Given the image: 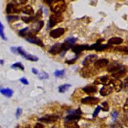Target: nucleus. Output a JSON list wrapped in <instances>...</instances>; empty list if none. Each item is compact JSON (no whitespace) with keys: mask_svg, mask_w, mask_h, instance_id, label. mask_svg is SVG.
<instances>
[{"mask_svg":"<svg viewBox=\"0 0 128 128\" xmlns=\"http://www.w3.org/2000/svg\"><path fill=\"white\" fill-rule=\"evenodd\" d=\"M32 72H33L34 74H38V73H39V72H38V70H37V69H35V68H33L32 69Z\"/></svg>","mask_w":128,"mask_h":128,"instance_id":"obj_49","label":"nucleus"},{"mask_svg":"<svg viewBox=\"0 0 128 128\" xmlns=\"http://www.w3.org/2000/svg\"><path fill=\"white\" fill-rule=\"evenodd\" d=\"M123 42L122 38L120 37H112L109 39L108 41V44L109 45H119V44H122Z\"/></svg>","mask_w":128,"mask_h":128,"instance_id":"obj_22","label":"nucleus"},{"mask_svg":"<svg viewBox=\"0 0 128 128\" xmlns=\"http://www.w3.org/2000/svg\"><path fill=\"white\" fill-rule=\"evenodd\" d=\"M64 125L66 128H80L76 121L74 120H66Z\"/></svg>","mask_w":128,"mask_h":128,"instance_id":"obj_24","label":"nucleus"},{"mask_svg":"<svg viewBox=\"0 0 128 128\" xmlns=\"http://www.w3.org/2000/svg\"><path fill=\"white\" fill-rule=\"evenodd\" d=\"M7 20L9 22H14V21H17L19 19V17L17 16H7Z\"/></svg>","mask_w":128,"mask_h":128,"instance_id":"obj_33","label":"nucleus"},{"mask_svg":"<svg viewBox=\"0 0 128 128\" xmlns=\"http://www.w3.org/2000/svg\"><path fill=\"white\" fill-rule=\"evenodd\" d=\"M115 51L124 55H128V47L126 46H119L115 48Z\"/></svg>","mask_w":128,"mask_h":128,"instance_id":"obj_27","label":"nucleus"},{"mask_svg":"<svg viewBox=\"0 0 128 128\" xmlns=\"http://www.w3.org/2000/svg\"><path fill=\"white\" fill-rule=\"evenodd\" d=\"M76 60V58H74V59H72V60H67L65 62L67 63L68 64H69V65H71V64H73L75 62Z\"/></svg>","mask_w":128,"mask_h":128,"instance_id":"obj_45","label":"nucleus"},{"mask_svg":"<svg viewBox=\"0 0 128 128\" xmlns=\"http://www.w3.org/2000/svg\"><path fill=\"white\" fill-rule=\"evenodd\" d=\"M118 115H119V113L117 112V111H113L112 113H111V116H112V119H113V120H115V119H117V117H118Z\"/></svg>","mask_w":128,"mask_h":128,"instance_id":"obj_42","label":"nucleus"},{"mask_svg":"<svg viewBox=\"0 0 128 128\" xmlns=\"http://www.w3.org/2000/svg\"><path fill=\"white\" fill-rule=\"evenodd\" d=\"M99 102V99L92 96H88L81 99V103L85 105H97Z\"/></svg>","mask_w":128,"mask_h":128,"instance_id":"obj_13","label":"nucleus"},{"mask_svg":"<svg viewBox=\"0 0 128 128\" xmlns=\"http://www.w3.org/2000/svg\"><path fill=\"white\" fill-rule=\"evenodd\" d=\"M28 0H19V3H20L21 5H25V4H26L27 3H28Z\"/></svg>","mask_w":128,"mask_h":128,"instance_id":"obj_47","label":"nucleus"},{"mask_svg":"<svg viewBox=\"0 0 128 128\" xmlns=\"http://www.w3.org/2000/svg\"><path fill=\"white\" fill-rule=\"evenodd\" d=\"M0 36L1 37L3 40H6V37L5 36V34L4 33V26L2 24V23L0 22Z\"/></svg>","mask_w":128,"mask_h":128,"instance_id":"obj_31","label":"nucleus"},{"mask_svg":"<svg viewBox=\"0 0 128 128\" xmlns=\"http://www.w3.org/2000/svg\"><path fill=\"white\" fill-rule=\"evenodd\" d=\"M26 40L27 41H28L30 43H32V44H36V45H39L41 47H44V45L43 44L42 41H41V39L37 38V37H35L34 34H31L30 35H29L28 37H26Z\"/></svg>","mask_w":128,"mask_h":128,"instance_id":"obj_9","label":"nucleus"},{"mask_svg":"<svg viewBox=\"0 0 128 128\" xmlns=\"http://www.w3.org/2000/svg\"><path fill=\"white\" fill-rule=\"evenodd\" d=\"M103 41V39L101 40V41H99L97 43L94 44V45H91L89 48V50H95L97 51H102L106 50V49H108L111 47V45H109V44H102L101 43V41Z\"/></svg>","mask_w":128,"mask_h":128,"instance_id":"obj_5","label":"nucleus"},{"mask_svg":"<svg viewBox=\"0 0 128 128\" xmlns=\"http://www.w3.org/2000/svg\"><path fill=\"white\" fill-rule=\"evenodd\" d=\"M126 69L125 67L121 65L120 68L115 70V72H112V76L115 79H120L126 75Z\"/></svg>","mask_w":128,"mask_h":128,"instance_id":"obj_12","label":"nucleus"},{"mask_svg":"<svg viewBox=\"0 0 128 128\" xmlns=\"http://www.w3.org/2000/svg\"><path fill=\"white\" fill-rule=\"evenodd\" d=\"M22 109L18 108V109H17V111H16V117H17V118H19V117L21 116V115L22 114Z\"/></svg>","mask_w":128,"mask_h":128,"instance_id":"obj_41","label":"nucleus"},{"mask_svg":"<svg viewBox=\"0 0 128 128\" xmlns=\"http://www.w3.org/2000/svg\"><path fill=\"white\" fill-rule=\"evenodd\" d=\"M108 64H109V61L106 58L97 60L94 63V67L97 69H103L108 65Z\"/></svg>","mask_w":128,"mask_h":128,"instance_id":"obj_15","label":"nucleus"},{"mask_svg":"<svg viewBox=\"0 0 128 128\" xmlns=\"http://www.w3.org/2000/svg\"><path fill=\"white\" fill-rule=\"evenodd\" d=\"M0 92L7 97H11L13 95L12 90L8 88H0Z\"/></svg>","mask_w":128,"mask_h":128,"instance_id":"obj_25","label":"nucleus"},{"mask_svg":"<svg viewBox=\"0 0 128 128\" xmlns=\"http://www.w3.org/2000/svg\"><path fill=\"white\" fill-rule=\"evenodd\" d=\"M11 51L14 53V54H17V53H18V51H17V47H11Z\"/></svg>","mask_w":128,"mask_h":128,"instance_id":"obj_48","label":"nucleus"},{"mask_svg":"<svg viewBox=\"0 0 128 128\" xmlns=\"http://www.w3.org/2000/svg\"><path fill=\"white\" fill-rule=\"evenodd\" d=\"M83 90L88 94H95L97 92V87L95 84H90L83 88Z\"/></svg>","mask_w":128,"mask_h":128,"instance_id":"obj_19","label":"nucleus"},{"mask_svg":"<svg viewBox=\"0 0 128 128\" xmlns=\"http://www.w3.org/2000/svg\"><path fill=\"white\" fill-rule=\"evenodd\" d=\"M90 46L87 45H76L72 47V51H74L76 55H79L83 51L89 50Z\"/></svg>","mask_w":128,"mask_h":128,"instance_id":"obj_20","label":"nucleus"},{"mask_svg":"<svg viewBox=\"0 0 128 128\" xmlns=\"http://www.w3.org/2000/svg\"><path fill=\"white\" fill-rule=\"evenodd\" d=\"M97 56L95 55H90L85 58L83 61L82 62V65L84 67H88L91 64L95 62L97 60Z\"/></svg>","mask_w":128,"mask_h":128,"instance_id":"obj_14","label":"nucleus"},{"mask_svg":"<svg viewBox=\"0 0 128 128\" xmlns=\"http://www.w3.org/2000/svg\"><path fill=\"white\" fill-rule=\"evenodd\" d=\"M123 88L126 90H128V78H126L123 83Z\"/></svg>","mask_w":128,"mask_h":128,"instance_id":"obj_37","label":"nucleus"},{"mask_svg":"<svg viewBox=\"0 0 128 128\" xmlns=\"http://www.w3.org/2000/svg\"><path fill=\"white\" fill-rule=\"evenodd\" d=\"M63 17L60 14H55L54 13L50 16L49 21V27L50 28L55 26L57 24L63 21Z\"/></svg>","mask_w":128,"mask_h":128,"instance_id":"obj_2","label":"nucleus"},{"mask_svg":"<svg viewBox=\"0 0 128 128\" xmlns=\"http://www.w3.org/2000/svg\"><path fill=\"white\" fill-rule=\"evenodd\" d=\"M121 67V65L119 64H118L116 62L111 63V64H109V65L108 66V68H107V71L109 72H115V70H117V69L120 68Z\"/></svg>","mask_w":128,"mask_h":128,"instance_id":"obj_23","label":"nucleus"},{"mask_svg":"<svg viewBox=\"0 0 128 128\" xmlns=\"http://www.w3.org/2000/svg\"><path fill=\"white\" fill-rule=\"evenodd\" d=\"M22 20L26 24L31 22L33 21H35V17H22Z\"/></svg>","mask_w":128,"mask_h":128,"instance_id":"obj_30","label":"nucleus"},{"mask_svg":"<svg viewBox=\"0 0 128 128\" xmlns=\"http://www.w3.org/2000/svg\"><path fill=\"white\" fill-rule=\"evenodd\" d=\"M102 105H103V110L105 111H108L109 110V106H108V104L107 102H104V103H102Z\"/></svg>","mask_w":128,"mask_h":128,"instance_id":"obj_35","label":"nucleus"},{"mask_svg":"<svg viewBox=\"0 0 128 128\" xmlns=\"http://www.w3.org/2000/svg\"><path fill=\"white\" fill-rule=\"evenodd\" d=\"M95 72L91 68H88V67H85L80 71V74L84 78H90L95 75Z\"/></svg>","mask_w":128,"mask_h":128,"instance_id":"obj_16","label":"nucleus"},{"mask_svg":"<svg viewBox=\"0 0 128 128\" xmlns=\"http://www.w3.org/2000/svg\"><path fill=\"white\" fill-rule=\"evenodd\" d=\"M12 68H13V69L19 68V69H20L21 70H24V67L23 66L22 63H21V62H17L14 64L12 65Z\"/></svg>","mask_w":128,"mask_h":128,"instance_id":"obj_29","label":"nucleus"},{"mask_svg":"<svg viewBox=\"0 0 128 128\" xmlns=\"http://www.w3.org/2000/svg\"><path fill=\"white\" fill-rule=\"evenodd\" d=\"M45 4H47L48 5H51L53 3H54V0H42Z\"/></svg>","mask_w":128,"mask_h":128,"instance_id":"obj_44","label":"nucleus"},{"mask_svg":"<svg viewBox=\"0 0 128 128\" xmlns=\"http://www.w3.org/2000/svg\"><path fill=\"white\" fill-rule=\"evenodd\" d=\"M113 89L114 88H113V84L111 83V84L104 85V86L99 91V93L103 96H106V95H108L110 94H111Z\"/></svg>","mask_w":128,"mask_h":128,"instance_id":"obj_10","label":"nucleus"},{"mask_svg":"<svg viewBox=\"0 0 128 128\" xmlns=\"http://www.w3.org/2000/svg\"><path fill=\"white\" fill-rule=\"evenodd\" d=\"M123 109L124 112H128V98L127 99L126 101L125 104L124 105Z\"/></svg>","mask_w":128,"mask_h":128,"instance_id":"obj_40","label":"nucleus"},{"mask_svg":"<svg viewBox=\"0 0 128 128\" xmlns=\"http://www.w3.org/2000/svg\"><path fill=\"white\" fill-rule=\"evenodd\" d=\"M34 128H44V126L42 124H41L37 123L36 125L35 126Z\"/></svg>","mask_w":128,"mask_h":128,"instance_id":"obj_46","label":"nucleus"},{"mask_svg":"<svg viewBox=\"0 0 128 128\" xmlns=\"http://www.w3.org/2000/svg\"><path fill=\"white\" fill-rule=\"evenodd\" d=\"M70 86H71V85L70 84L62 85L58 87V91H59L60 93H65Z\"/></svg>","mask_w":128,"mask_h":128,"instance_id":"obj_28","label":"nucleus"},{"mask_svg":"<svg viewBox=\"0 0 128 128\" xmlns=\"http://www.w3.org/2000/svg\"><path fill=\"white\" fill-rule=\"evenodd\" d=\"M65 70H56L54 73L55 76L56 77H61L65 74Z\"/></svg>","mask_w":128,"mask_h":128,"instance_id":"obj_32","label":"nucleus"},{"mask_svg":"<svg viewBox=\"0 0 128 128\" xmlns=\"http://www.w3.org/2000/svg\"><path fill=\"white\" fill-rule=\"evenodd\" d=\"M64 33H65V30L64 28H59L52 30L49 33V35H50L51 37L53 38V39H57V38L60 37L62 35H63Z\"/></svg>","mask_w":128,"mask_h":128,"instance_id":"obj_17","label":"nucleus"},{"mask_svg":"<svg viewBox=\"0 0 128 128\" xmlns=\"http://www.w3.org/2000/svg\"><path fill=\"white\" fill-rule=\"evenodd\" d=\"M101 107L100 106H98L97 108H95V111H94V113H93V117H94V118L99 114V113L101 111Z\"/></svg>","mask_w":128,"mask_h":128,"instance_id":"obj_36","label":"nucleus"},{"mask_svg":"<svg viewBox=\"0 0 128 128\" xmlns=\"http://www.w3.org/2000/svg\"><path fill=\"white\" fill-rule=\"evenodd\" d=\"M57 1H64V0H57Z\"/></svg>","mask_w":128,"mask_h":128,"instance_id":"obj_51","label":"nucleus"},{"mask_svg":"<svg viewBox=\"0 0 128 128\" xmlns=\"http://www.w3.org/2000/svg\"><path fill=\"white\" fill-rule=\"evenodd\" d=\"M51 10L55 14H61L67 10V5L64 1H57V2L51 5Z\"/></svg>","mask_w":128,"mask_h":128,"instance_id":"obj_1","label":"nucleus"},{"mask_svg":"<svg viewBox=\"0 0 128 128\" xmlns=\"http://www.w3.org/2000/svg\"><path fill=\"white\" fill-rule=\"evenodd\" d=\"M77 41L76 38L74 37H69L67 38V40L62 44V52H65L68 51L69 49L72 48L73 47L74 44H75Z\"/></svg>","mask_w":128,"mask_h":128,"instance_id":"obj_4","label":"nucleus"},{"mask_svg":"<svg viewBox=\"0 0 128 128\" xmlns=\"http://www.w3.org/2000/svg\"><path fill=\"white\" fill-rule=\"evenodd\" d=\"M21 11L24 13V14H27V15H29V16H32L34 14V10L33 9V8L31 7L30 5H27V6H24L22 8V10Z\"/></svg>","mask_w":128,"mask_h":128,"instance_id":"obj_26","label":"nucleus"},{"mask_svg":"<svg viewBox=\"0 0 128 128\" xmlns=\"http://www.w3.org/2000/svg\"><path fill=\"white\" fill-rule=\"evenodd\" d=\"M112 84L115 92H119L123 88V83L119 79H115V80H113Z\"/></svg>","mask_w":128,"mask_h":128,"instance_id":"obj_21","label":"nucleus"},{"mask_svg":"<svg viewBox=\"0 0 128 128\" xmlns=\"http://www.w3.org/2000/svg\"><path fill=\"white\" fill-rule=\"evenodd\" d=\"M62 44L60 43H56L53 47L50 49L49 51V53L53 55H56L57 54L62 53Z\"/></svg>","mask_w":128,"mask_h":128,"instance_id":"obj_18","label":"nucleus"},{"mask_svg":"<svg viewBox=\"0 0 128 128\" xmlns=\"http://www.w3.org/2000/svg\"><path fill=\"white\" fill-rule=\"evenodd\" d=\"M58 119H59V117L58 115H45L43 117H41V118L39 119V120L41 121V122H44V123L51 124L56 122Z\"/></svg>","mask_w":128,"mask_h":128,"instance_id":"obj_7","label":"nucleus"},{"mask_svg":"<svg viewBox=\"0 0 128 128\" xmlns=\"http://www.w3.org/2000/svg\"><path fill=\"white\" fill-rule=\"evenodd\" d=\"M13 1H16V2H17V1H18V0H13Z\"/></svg>","mask_w":128,"mask_h":128,"instance_id":"obj_50","label":"nucleus"},{"mask_svg":"<svg viewBox=\"0 0 128 128\" xmlns=\"http://www.w3.org/2000/svg\"><path fill=\"white\" fill-rule=\"evenodd\" d=\"M22 10V8H20L17 5L14 3H8L6 5V12L7 14H19Z\"/></svg>","mask_w":128,"mask_h":128,"instance_id":"obj_8","label":"nucleus"},{"mask_svg":"<svg viewBox=\"0 0 128 128\" xmlns=\"http://www.w3.org/2000/svg\"><path fill=\"white\" fill-rule=\"evenodd\" d=\"M20 81H21V82H22V83L24 85H29V82H28V80H27V79H26L25 78H21Z\"/></svg>","mask_w":128,"mask_h":128,"instance_id":"obj_43","label":"nucleus"},{"mask_svg":"<svg viewBox=\"0 0 128 128\" xmlns=\"http://www.w3.org/2000/svg\"><path fill=\"white\" fill-rule=\"evenodd\" d=\"M17 51H18V53L20 54L21 56H22L24 58H25L26 60H28L30 61H32V62H36L37 61L39 58L38 57L35 56H33V55H31L29 53H26V51L23 49V48L21 47H17Z\"/></svg>","mask_w":128,"mask_h":128,"instance_id":"obj_6","label":"nucleus"},{"mask_svg":"<svg viewBox=\"0 0 128 128\" xmlns=\"http://www.w3.org/2000/svg\"><path fill=\"white\" fill-rule=\"evenodd\" d=\"M67 113L69 115L65 117L66 120H74L77 121L81 118V111L80 109H76V110H70L68 111Z\"/></svg>","mask_w":128,"mask_h":128,"instance_id":"obj_3","label":"nucleus"},{"mask_svg":"<svg viewBox=\"0 0 128 128\" xmlns=\"http://www.w3.org/2000/svg\"><path fill=\"white\" fill-rule=\"evenodd\" d=\"M122 122L126 126L128 127V115H125L122 119Z\"/></svg>","mask_w":128,"mask_h":128,"instance_id":"obj_39","label":"nucleus"},{"mask_svg":"<svg viewBox=\"0 0 128 128\" xmlns=\"http://www.w3.org/2000/svg\"><path fill=\"white\" fill-rule=\"evenodd\" d=\"M42 12L41 10H39V11L37 12L36 14V16L35 17V21H37L39 18H41L42 17Z\"/></svg>","mask_w":128,"mask_h":128,"instance_id":"obj_38","label":"nucleus"},{"mask_svg":"<svg viewBox=\"0 0 128 128\" xmlns=\"http://www.w3.org/2000/svg\"><path fill=\"white\" fill-rule=\"evenodd\" d=\"M49 78L48 74L45 72H42L39 74V78L41 80H44V79H47Z\"/></svg>","mask_w":128,"mask_h":128,"instance_id":"obj_34","label":"nucleus"},{"mask_svg":"<svg viewBox=\"0 0 128 128\" xmlns=\"http://www.w3.org/2000/svg\"><path fill=\"white\" fill-rule=\"evenodd\" d=\"M112 81L113 80L111 79H110L108 76H104L99 77V78L96 79L95 82H94V84H103L104 85H109L112 83Z\"/></svg>","mask_w":128,"mask_h":128,"instance_id":"obj_11","label":"nucleus"}]
</instances>
